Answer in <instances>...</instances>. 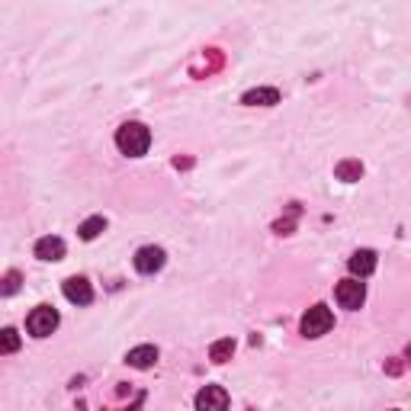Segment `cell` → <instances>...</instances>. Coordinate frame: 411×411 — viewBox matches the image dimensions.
<instances>
[{
  "instance_id": "cell-19",
  "label": "cell",
  "mask_w": 411,
  "mask_h": 411,
  "mask_svg": "<svg viewBox=\"0 0 411 411\" xmlns=\"http://www.w3.org/2000/svg\"><path fill=\"white\" fill-rule=\"evenodd\" d=\"M248 411H257V408H248Z\"/></svg>"
},
{
  "instance_id": "cell-12",
  "label": "cell",
  "mask_w": 411,
  "mask_h": 411,
  "mask_svg": "<svg viewBox=\"0 0 411 411\" xmlns=\"http://www.w3.org/2000/svg\"><path fill=\"white\" fill-rule=\"evenodd\" d=\"M335 174H337V180L354 183V180H360V177H363V164L357 158H344V161H337Z\"/></svg>"
},
{
  "instance_id": "cell-6",
  "label": "cell",
  "mask_w": 411,
  "mask_h": 411,
  "mask_svg": "<svg viewBox=\"0 0 411 411\" xmlns=\"http://www.w3.org/2000/svg\"><path fill=\"white\" fill-rule=\"evenodd\" d=\"M62 289H64V299L74 302V306H91L93 302V289L84 277H68L62 283Z\"/></svg>"
},
{
  "instance_id": "cell-17",
  "label": "cell",
  "mask_w": 411,
  "mask_h": 411,
  "mask_svg": "<svg viewBox=\"0 0 411 411\" xmlns=\"http://www.w3.org/2000/svg\"><path fill=\"white\" fill-rule=\"evenodd\" d=\"M386 373H392V376H398V373H402V360H398V357H392V360L386 363Z\"/></svg>"
},
{
  "instance_id": "cell-9",
  "label": "cell",
  "mask_w": 411,
  "mask_h": 411,
  "mask_svg": "<svg viewBox=\"0 0 411 411\" xmlns=\"http://www.w3.org/2000/svg\"><path fill=\"white\" fill-rule=\"evenodd\" d=\"M347 267H350V273H354V277H369V273L376 270V251H366V248H363V251H357L354 257L347 260Z\"/></svg>"
},
{
  "instance_id": "cell-2",
  "label": "cell",
  "mask_w": 411,
  "mask_h": 411,
  "mask_svg": "<svg viewBox=\"0 0 411 411\" xmlns=\"http://www.w3.org/2000/svg\"><path fill=\"white\" fill-rule=\"evenodd\" d=\"M302 335L306 337H321L328 335L331 328H335V315H331V308L328 306H312L306 315H302Z\"/></svg>"
},
{
  "instance_id": "cell-5",
  "label": "cell",
  "mask_w": 411,
  "mask_h": 411,
  "mask_svg": "<svg viewBox=\"0 0 411 411\" xmlns=\"http://www.w3.org/2000/svg\"><path fill=\"white\" fill-rule=\"evenodd\" d=\"M196 411H228V392L222 386H202L196 392Z\"/></svg>"
},
{
  "instance_id": "cell-18",
  "label": "cell",
  "mask_w": 411,
  "mask_h": 411,
  "mask_svg": "<svg viewBox=\"0 0 411 411\" xmlns=\"http://www.w3.org/2000/svg\"><path fill=\"white\" fill-rule=\"evenodd\" d=\"M405 363H411V344L405 347Z\"/></svg>"
},
{
  "instance_id": "cell-1",
  "label": "cell",
  "mask_w": 411,
  "mask_h": 411,
  "mask_svg": "<svg viewBox=\"0 0 411 411\" xmlns=\"http://www.w3.org/2000/svg\"><path fill=\"white\" fill-rule=\"evenodd\" d=\"M116 145L122 154H129V158H141V154L148 151V145H151V132H148L141 122H126V126H119L116 132Z\"/></svg>"
},
{
  "instance_id": "cell-3",
  "label": "cell",
  "mask_w": 411,
  "mask_h": 411,
  "mask_svg": "<svg viewBox=\"0 0 411 411\" xmlns=\"http://www.w3.org/2000/svg\"><path fill=\"white\" fill-rule=\"evenodd\" d=\"M26 328H29V335L33 337H49L58 328V312L52 306H35L26 318Z\"/></svg>"
},
{
  "instance_id": "cell-13",
  "label": "cell",
  "mask_w": 411,
  "mask_h": 411,
  "mask_svg": "<svg viewBox=\"0 0 411 411\" xmlns=\"http://www.w3.org/2000/svg\"><path fill=\"white\" fill-rule=\"evenodd\" d=\"M231 354H235V341H231V337H222V341H216V344L209 347V360H212V363L231 360Z\"/></svg>"
},
{
  "instance_id": "cell-4",
  "label": "cell",
  "mask_w": 411,
  "mask_h": 411,
  "mask_svg": "<svg viewBox=\"0 0 411 411\" xmlns=\"http://www.w3.org/2000/svg\"><path fill=\"white\" fill-rule=\"evenodd\" d=\"M335 296H337V302H341V308H360L363 306V299H366V286L360 283V279H341L337 283V289H335Z\"/></svg>"
},
{
  "instance_id": "cell-10",
  "label": "cell",
  "mask_w": 411,
  "mask_h": 411,
  "mask_svg": "<svg viewBox=\"0 0 411 411\" xmlns=\"http://www.w3.org/2000/svg\"><path fill=\"white\" fill-rule=\"evenodd\" d=\"M126 360H129V366H135V369H148V366H154V363H158V347H151V344L132 347Z\"/></svg>"
},
{
  "instance_id": "cell-15",
  "label": "cell",
  "mask_w": 411,
  "mask_h": 411,
  "mask_svg": "<svg viewBox=\"0 0 411 411\" xmlns=\"http://www.w3.org/2000/svg\"><path fill=\"white\" fill-rule=\"evenodd\" d=\"M20 347V335H16L13 328H4L0 331V354H13Z\"/></svg>"
},
{
  "instance_id": "cell-8",
  "label": "cell",
  "mask_w": 411,
  "mask_h": 411,
  "mask_svg": "<svg viewBox=\"0 0 411 411\" xmlns=\"http://www.w3.org/2000/svg\"><path fill=\"white\" fill-rule=\"evenodd\" d=\"M35 257L39 260H62L64 257V241L62 238H55V235H49V238H39L35 241Z\"/></svg>"
},
{
  "instance_id": "cell-14",
  "label": "cell",
  "mask_w": 411,
  "mask_h": 411,
  "mask_svg": "<svg viewBox=\"0 0 411 411\" xmlns=\"http://www.w3.org/2000/svg\"><path fill=\"white\" fill-rule=\"evenodd\" d=\"M100 231H106V219L93 216V219H87V222L77 228V235L84 238V241H93V238H100Z\"/></svg>"
},
{
  "instance_id": "cell-11",
  "label": "cell",
  "mask_w": 411,
  "mask_h": 411,
  "mask_svg": "<svg viewBox=\"0 0 411 411\" xmlns=\"http://www.w3.org/2000/svg\"><path fill=\"white\" fill-rule=\"evenodd\" d=\"M244 106H273L279 103V91L277 87H257V91H248L241 97Z\"/></svg>"
},
{
  "instance_id": "cell-16",
  "label": "cell",
  "mask_w": 411,
  "mask_h": 411,
  "mask_svg": "<svg viewBox=\"0 0 411 411\" xmlns=\"http://www.w3.org/2000/svg\"><path fill=\"white\" fill-rule=\"evenodd\" d=\"M16 289H20V273L10 270L7 277H4V296H13Z\"/></svg>"
},
{
  "instance_id": "cell-7",
  "label": "cell",
  "mask_w": 411,
  "mask_h": 411,
  "mask_svg": "<svg viewBox=\"0 0 411 411\" xmlns=\"http://www.w3.org/2000/svg\"><path fill=\"white\" fill-rule=\"evenodd\" d=\"M161 267H164V251H161V248H141V251L135 254V270L145 273V277L158 273Z\"/></svg>"
}]
</instances>
